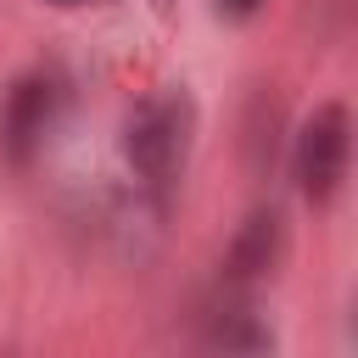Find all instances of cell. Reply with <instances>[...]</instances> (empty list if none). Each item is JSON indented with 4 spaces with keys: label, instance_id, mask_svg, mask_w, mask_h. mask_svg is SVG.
<instances>
[{
    "label": "cell",
    "instance_id": "cell-2",
    "mask_svg": "<svg viewBox=\"0 0 358 358\" xmlns=\"http://www.w3.org/2000/svg\"><path fill=\"white\" fill-rule=\"evenodd\" d=\"M185 140H190V106L185 101H151L129 123V162L151 185H168L185 162Z\"/></svg>",
    "mask_w": 358,
    "mask_h": 358
},
{
    "label": "cell",
    "instance_id": "cell-5",
    "mask_svg": "<svg viewBox=\"0 0 358 358\" xmlns=\"http://www.w3.org/2000/svg\"><path fill=\"white\" fill-rule=\"evenodd\" d=\"M218 6H224L229 17H252V11H257V0H218Z\"/></svg>",
    "mask_w": 358,
    "mask_h": 358
},
{
    "label": "cell",
    "instance_id": "cell-3",
    "mask_svg": "<svg viewBox=\"0 0 358 358\" xmlns=\"http://www.w3.org/2000/svg\"><path fill=\"white\" fill-rule=\"evenodd\" d=\"M285 257V218L280 213H252L246 229L229 246V280H263Z\"/></svg>",
    "mask_w": 358,
    "mask_h": 358
},
{
    "label": "cell",
    "instance_id": "cell-1",
    "mask_svg": "<svg viewBox=\"0 0 358 358\" xmlns=\"http://www.w3.org/2000/svg\"><path fill=\"white\" fill-rule=\"evenodd\" d=\"M347 151H352V129H347V106L324 101L313 106V117L296 134V185L313 207H330L341 179H347Z\"/></svg>",
    "mask_w": 358,
    "mask_h": 358
},
{
    "label": "cell",
    "instance_id": "cell-4",
    "mask_svg": "<svg viewBox=\"0 0 358 358\" xmlns=\"http://www.w3.org/2000/svg\"><path fill=\"white\" fill-rule=\"evenodd\" d=\"M45 117H50V84L28 78L11 90L6 101V134H11V157H28V145L45 134Z\"/></svg>",
    "mask_w": 358,
    "mask_h": 358
}]
</instances>
